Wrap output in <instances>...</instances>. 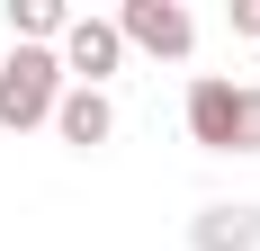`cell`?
I'll use <instances>...</instances> for the list:
<instances>
[{"label": "cell", "instance_id": "obj_1", "mask_svg": "<svg viewBox=\"0 0 260 251\" xmlns=\"http://www.w3.org/2000/svg\"><path fill=\"white\" fill-rule=\"evenodd\" d=\"M188 135L207 152H260V81L198 72L188 81Z\"/></svg>", "mask_w": 260, "mask_h": 251}, {"label": "cell", "instance_id": "obj_2", "mask_svg": "<svg viewBox=\"0 0 260 251\" xmlns=\"http://www.w3.org/2000/svg\"><path fill=\"white\" fill-rule=\"evenodd\" d=\"M54 99H63V54L54 45H9V63H0V125L9 135L54 125Z\"/></svg>", "mask_w": 260, "mask_h": 251}, {"label": "cell", "instance_id": "obj_3", "mask_svg": "<svg viewBox=\"0 0 260 251\" xmlns=\"http://www.w3.org/2000/svg\"><path fill=\"white\" fill-rule=\"evenodd\" d=\"M117 36L144 45V54H161V63H180V54L198 45V18H188L180 0H126V9H117Z\"/></svg>", "mask_w": 260, "mask_h": 251}, {"label": "cell", "instance_id": "obj_4", "mask_svg": "<svg viewBox=\"0 0 260 251\" xmlns=\"http://www.w3.org/2000/svg\"><path fill=\"white\" fill-rule=\"evenodd\" d=\"M117 63H126L117 18H72V27H63V72H72V90H99Z\"/></svg>", "mask_w": 260, "mask_h": 251}, {"label": "cell", "instance_id": "obj_5", "mask_svg": "<svg viewBox=\"0 0 260 251\" xmlns=\"http://www.w3.org/2000/svg\"><path fill=\"white\" fill-rule=\"evenodd\" d=\"M54 135L72 152H99L108 135H117V108H108V90H63L54 99Z\"/></svg>", "mask_w": 260, "mask_h": 251}, {"label": "cell", "instance_id": "obj_6", "mask_svg": "<svg viewBox=\"0 0 260 251\" xmlns=\"http://www.w3.org/2000/svg\"><path fill=\"white\" fill-rule=\"evenodd\" d=\"M188 251H260V206H198Z\"/></svg>", "mask_w": 260, "mask_h": 251}, {"label": "cell", "instance_id": "obj_7", "mask_svg": "<svg viewBox=\"0 0 260 251\" xmlns=\"http://www.w3.org/2000/svg\"><path fill=\"white\" fill-rule=\"evenodd\" d=\"M63 27H72L63 0H9V36L18 45H63Z\"/></svg>", "mask_w": 260, "mask_h": 251}, {"label": "cell", "instance_id": "obj_8", "mask_svg": "<svg viewBox=\"0 0 260 251\" xmlns=\"http://www.w3.org/2000/svg\"><path fill=\"white\" fill-rule=\"evenodd\" d=\"M224 18H234V36H260V0H234Z\"/></svg>", "mask_w": 260, "mask_h": 251}]
</instances>
